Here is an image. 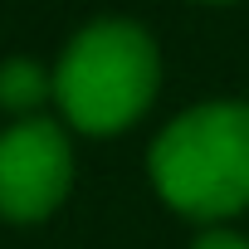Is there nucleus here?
<instances>
[{
    "mask_svg": "<svg viewBox=\"0 0 249 249\" xmlns=\"http://www.w3.org/2000/svg\"><path fill=\"white\" fill-rule=\"evenodd\" d=\"M157 93V44L127 20L88 25L59 59L54 98L78 132L107 137L142 117Z\"/></svg>",
    "mask_w": 249,
    "mask_h": 249,
    "instance_id": "f03ea898",
    "label": "nucleus"
},
{
    "mask_svg": "<svg viewBox=\"0 0 249 249\" xmlns=\"http://www.w3.org/2000/svg\"><path fill=\"white\" fill-rule=\"evenodd\" d=\"M152 181L191 220L249 205V103H205L176 117L152 147Z\"/></svg>",
    "mask_w": 249,
    "mask_h": 249,
    "instance_id": "f257e3e1",
    "label": "nucleus"
},
{
    "mask_svg": "<svg viewBox=\"0 0 249 249\" xmlns=\"http://www.w3.org/2000/svg\"><path fill=\"white\" fill-rule=\"evenodd\" d=\"M196 249H249V239H239V234H205Z\"/></svg>",
    "mask_w": 249,
    "mask_h": 249,
    "instance_id": "39448f33",
    "label": "nucleus"
},
{
    "mask_svg": "<svg viewBox=\"0 0 249 249\" xmlns=\"http://www.w3.org/2000/svg\"><path fill=\"white\" fill-rule=\"evenodd\" d=\"M73 176L69 142L54 122L30 117L0 132V215L5 220H44Z\"/></svg>",
    "mask_w": 249,
    "mask_h": 249,
    "instance_id": "7ed1b4c3",
    "label": "nucleus"
},
{
    "mask_svg": "<svg viewBox=\"0 0 249 249\" xmlns=\"http://www.w3.org/2000/svg\"><path fill=\"white\" fill-rule=\"evenodd\" d=\"M44 98H49V73L35 59H5V64H0V107L30 112Z\"/></svg>",
    "mask_w": 249,
    "mask_h": 249,
    "instance_id": "20e7f679",
    "label": "nucleus"
}]
</instances>
